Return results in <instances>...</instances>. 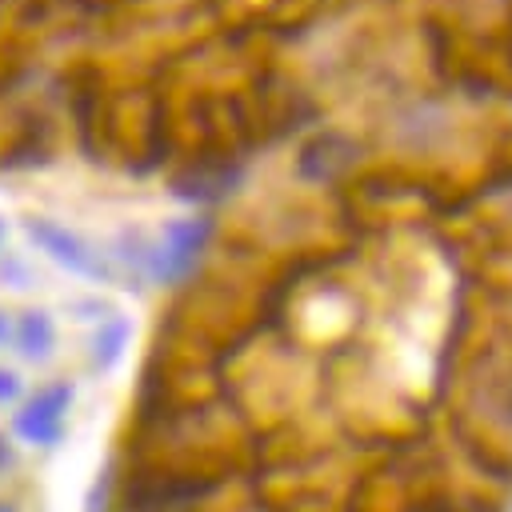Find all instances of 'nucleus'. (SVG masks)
<instances>
[{
    "mask_svg": "<svg viewBox=\"0 0 512 512\" xmlns=\"http://www.w3.org/2000/svg\"><path fill=\"white\" fill-rule=\"evenodd\" d=\"M68 404H72V388L68 384L44 388L36 400L24 404V412H16V432L28 444H56L64 436V412H68Z\"/></svg>",
    "mask_w": 512,
    "mask_h": 512,
    "instance_id": "1",
    "label": "nucleus"
},
{
    "mask_svg": "<svg viewBox=\"0 0 512 512\" xmlns=\"http://www.w3.org/2000/svg\"><path fill=\"white\" fill-rule=\"evenodd\" d=\"M52 348V324L44 312H28L20 320V352L24 356H48Z\"/></svg>",
    "mask_w": 512,
    "mask_h": 512,
    "instance_id": "2",
    "label": "nucleus"
},
{
    "mask_svg": "<svg viewBox=\"0 0 512 512\" xmlns=\"http://www.w3.org/2000/svg\"><path fill=\"white\" fill-rule=\"evenodd\" d=\"M16 392H20V380H16V372L0 368V404H4V400H12Z\"/></svg>",
    "mask_w": 512,
    "mask_h": 512,
    "instance_id": "3",
    "label": "nucleus"
},
{
    "mask_svg": "<svg viewBox=\"0 0 512 512\" xmlns=\"http://www.w3.org/2000/svg\"><path fill=\"white\" fill-rule=\"evenodd\" d=\"M0 512H16V508H12V504H0Z\"/></svg>",
    "mask_w": 512,
    "mask_h": 512,
    "instance_id": "4",
    "label": "nucleus"
},
{
    "mask_svg": "<svg viewBox=\"0 0 512 512\" xmlns=\"http://www.w3.org/2000/svg\"><path fill=\"white\" fill-rule=\"evenodd\" d=\"M0 336H4V320H0Z\"/></svg>",
    "mask_w": 512,
    "mask_h": 512,
    "instance_id": "5",
    "label": "nucleus"
}]
</instances>
